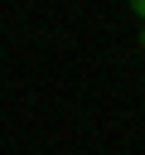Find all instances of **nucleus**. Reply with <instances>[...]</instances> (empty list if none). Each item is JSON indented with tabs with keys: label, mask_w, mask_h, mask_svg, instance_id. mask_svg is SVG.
Returning a JSON list of instances; mask_svg holds the SVG:
<instances>
[{
	"label": "nucleus",
	"mask_w": 145,
	"mask_h": 155,
	"mask_svg": "<svg viewBox=\"0 0 145 155\" xmlns=\"http://www.w3.org/2000/svg\"><path fill=\"white\" fill-rule=\"evenodd\" d=\"M130 10L140 15V24H145V0H130Z\"/></svg>",
	"instance_id": "1"
},
{
	"label": "nucleus",
	"mask_w": 145,
	"mask_h": 155,
	"mask_svg": "<svg viewBox=\"0 0 145 155\" xmlns=\"http://www.w3.org/2000/svg\"><path fill=\"white\" fill-rule=\"evenodd\" d=\"M140 53H145V24H140Z\"/></svg>",
	"instance_id": "2"
}]
</instances>
